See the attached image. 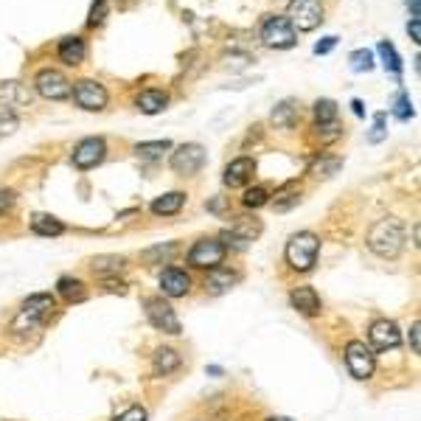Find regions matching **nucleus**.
I'll return each instance as SVG.
<instances>
[{
	"instance_id": "nucleus-1",
	"label": "nucleus",
	"mask_w": 421,
	"mask_h": 421,
	"mask_svg": "<svg viewBox=\"0 0 421 421\" xmlns=\"http://www.w3.org/2000/svg\"><path fill=\"white\" fill-rule=\"evenodd\" d=\"M365 244L379 259H396L405 247V222L399 216H382L371 225Z\"/></svg>"
},
{
	"instance_id": "nucleus-2",
	"label": "nucleus",
	"mask_w": 421,
	"mask_h": 421,
	"mask_svg": "<svg viewBox=\"0 0 421 421\" xmlns=\"http://www.w3.org/2000/svg\"><path fill=\"white\" fill-rule=\"evenodd\" d=\"M317 256H320V239L312 230L292 233L287 247H284V259L295 273H309L317 264Z\"/></svg>"
},
{
	"instance_id": "nucleus-3",
	"label": "nucleus",
	"mask_w": 421,
	"mask_h": 421,
	"mask_svg": "<svg viewBox=\"0 0 421 421\" xmlns=\"http://www.w3.org/2000/svg\"><path fill=\"white\" fill-rule=\"evenodd\" d=\"M57 309V301L54 295L48 292H37V295H28L23 309L14 317V331H34L45 317Z\"/></svg>"
},
{
	"instance_id": "nucleus-4",
	"label": "nucleus",
	"mask_w": 421,
	"mask_h": 421,
	"mask_svg": "<svg viewBox=\"0 0 421 421\" xmlns=\"http://www.w3.org/2000/svg\"><path fill=\"white\" fill-rule=\"evenodd\" d=\"M343 357H345V365H348V371H351L354 379L365 382V379L374 376V371H376V354L362 340H351L345 345V354Z\"/></svg>"
},
{
	"instance_id": "nucleus-5",
	"label": "nucleus",
	"mask_w": 421,
	"mask_h": 421,
	"mask_svg": "<svg viewBox=\"0 0 421 421\" xmlns=\"http://www.w3.org/2000/svg\"><path fill=\"white\" fill-rule=\"evenodd\" d=\"M225 256H227V247L219 239H197L191 244L186 261L197 270H216V267H222Z\"/></svg>"
},
{
	"instance_id": "nucleus-6",
	"label": "nucleus",
	"mask_w": 421,
	"mask_h": 421,
	"mask_svg": "<svg viewBox=\"0 0 421 421\" xmlns=\"http://www.w3.org/2000/svg\"><path fill=\"white\" fill-rule=\"evenodd\" d=\"M143 312H146V320H149L158 331H163V334L177 337V334L183 331L177 312H174L172 304L163 301V298H146V301H143Z\"/></svg>"
},
{
	"instance_id": "nucleus-7",
	"label": "nucleus",
	"mask_w": 421,
	"mask_h": 421,
	"mask_svg": "<svg viewBox=\"0 0 421 421\" xmlns=\"http://www.w3.org/2000/svg\"><path fill=\"white\" fill-rule=\"evenodd\" d=\"M261 42L267 48H292L298 42V34H295V25L287 20V17H267L261 23Z\"/></svg>"
},
{
	"instance_id": "nucleus-8",
	"label": "nucleus",
	"mask_w": 421,
	"mask_h": 421,
	"mask_svg": "<svg viewBox=\"0 0 421 421\" xmlns=\"http://www.w3.org/2000/svg\"><path fill=\"white\" fill-rule=\"evenodd\" d=\"M206 160H208V155H206V149L200 143H183V146H177L172 152V169L177 174H183V177L197 174L206 166Z\"/></svg>"
},
{
	"instance_id": "nucleus-9",
	"label": "nucleus",
	"mask_w": 421,
	"mask_h": 421,
	"mask_svg": "<svg viewBox=\"0 0 421 421\" xmlns=\"http://www.w3.org/2000/svg\"><path fill=\"white\" fill-rule=\"evenodd\" d=\"M287 20L292 25H298L301 31H315L323 23V6H320V0H290Z\"/></svg>"
},
{
	"instance_id": "nucleus-10",
	"label": "nucleus",
	"mask_w": 421,
	"mask_h": 421,
	"mask_svg": "<svg viewBox=\"0 0 421 421\" xmlns=\"http://www.w3.org/2000/svg\"><path fill=\"white\" fill-rule=\"evenodd\" d=\"M34 88L42 99H51V102H62V99L71 96V82L54 68H42L34 79Z\"/></svg>"
},
{
	"instance_id": "nucleus-11",
	"label": "nucleus",
	"mask_w": 421,
	"mask_h": 421,
	"mask_svg": "<svg viewBox=\"0 0 421 421\" xmlns=\"http://www.w3.org/2000/svg\"><path fill=\"white\" fill-rule=\"evenodd\" d=\"M71 93H73L76 105L82 107V109H88V112H102V109L107 107L105 85H99V82H93V79H82V82H76V85L71 88Z\"/></svg>"
},
{
	"instance_id": "nucleus-12",
	"label": "nucleus",
	"mask_w": 421,
	"mask_h": 421,
	"mask_svg": "<svg viewBox=\"0 0 421 421\" xmlns=\"http://www.w3.org/2000/svg\"><path fill=\"white\" fill-rule=\"evenodd\" d=\"M368 340H371V351H393L402 343V331L393 320H376L368 328Z\"/></svg>"
},
{
	"instance_id": "nucleus-13",
	"label": "nucleus",
	"mask_w": 421,
	"mask_h": 421,
	"mask_svg": "<svg viewBox=\"0 0 421 421\" xmlns=\"http://www.w3.org/2000/svg\"><path fill=\"white\" fill-rule=\"evenodd\" d=\"M107 155V143L105 138H85V141H79V146L73 149V166L76 169H82V172H88V169H93V166H99L102 160H105Z\"/></svg>"
},
{
	"instance_id": "nucleus-14",
	"label": "nucleus",
	"mask_w": 421,
	"mask_h": 421,
	"mask_svg": "<svg viewBox=\"0 0 421 421\" xmlns=\"http://www.w3.org/2000/svg\"><path fill=\"white\" fill-rule=\"evenodd\" d=\"M160 292L166 298H186L191 292V275L180 267H166L160 273Z\"/></svg>"
},
{
	"instance_id": "nucleus-15",
	"label": "nucleus",
	"mask_w": 421,
	"mask_h": 421,
	"mask_svg": "<svg viewBox=\"0 0 421 421\" xmlns=\"http://www.w3.org/2000/svg\"><path fill=\"white\" fill-rule=\"evenodd\" d=\"M290 304L295 312H301L304 317H317L323 312V301L315 292V287H295L290 292Z\"/></svg>"
},
{
	"instance_id": "nucleus-16",
	"label": "nucleus",
	"mask_w": 421,
	"mask_h": 421,
	"mask_svg": "<svg viewBox=\"0 0 421 421\" xmlns=\"http://www.w3.org/2000/svg\"><path fill=\"white\" fill-rule=\"evenodd\" d=\"M180 365H183V357H180V351L172 348V345H160V348L152 354V374H155V376H169V374L180 371Z\"/></svg>"
},
{
	"instance_id": "nucleus-17",
	"label": "nucleus",
	"mask_w": 421,
	"mask_h": 421,
	"mask_svg": "<svg viewBox=\"0 0 421 421\" xmlns=\"http://www.w3.org/2000/svg\"><path fill=\"white\" fill-rule=\"evenodd\" d=\"M253 169H256V163L250 158H236V160H230L225 166V177L222 180H225L227 189H242L253 177Z\"/></svg>"
},
{
	"instance_id": "nucleus-18",
	"label": "nucleus",
	"mask_w": 421,
	"mask_h": 421,
	"mask_svg": "<svg viewBox=\"0 0 421 421\" xmlns=\"http://www.w3.org/2000/svg\"><path fill=\"white\" fill-rule=\"evenodd\" d=\"M31 90L23 82H3L0 85V107L6 109H20V107L31 105Z\"/></svg>"
},
{
	"instance_id": "nucleus-19",
	"label": "nucleus",
	"mask_w": 421,
	"mask_h": 421,
	"mask_svg": "<svg viewBox=\"0 0 421 421\" xmlns=\"http://www.w3.org/2000/svg\"><path fill=\"white\" fill-rule=\"evenodd\" d=\"M242 281V275L236 270H227V267H216V270H208V278H206V290L210 295H225L230 292L236 284Z\"/></svg>"
},
{
	"instance_id": "nucleus-20",
	"label": "nucleus",
	"mask_w": 421,
	"mask_h": 421,
	"mask_svg": "<svg viewBox=\"0 0 421 421\" xmlns=\"http://www.w3.org/2000/svg\"><path fill=\"white\" fill-rule=\"evenodd\" d=\"M270 121H273L275 129H292V126L301 121V105H298L295 99H284L281 105L273 107Z\"/></svg>"
},
{
	"instance_id": "nucleus-21",
	"label": "nucleus",
	"mask_w": 421,
	"mask_h": 421,
	"mask_svg": "<svg viewBox=\"0 0 421 421\" xmlns=\"http://www.w3.org/2000/svg\"><path fill=\"white\" fill-rule=\"evenodd\" d=\"M186 200H189V197H186L183 191H166V194H160L158 200H152L149 210H152L155 216H174V213L183 210Z\"/></svg>"
},
{
	"instance_id": "nucleus-22",
	"label": "nucleus",
	"mask_w": 421,
	"mask_h": 421,
	"mask_svg": "<svg viewBox=\"0 0 421 421\" xmlns=\"http://www.w3.org/2000/svg\"><path fill=\"white\" fill-rule=\"evenodd\" d=\"M85 54H88V45H85L82 37H65V40L59 42V59H62L65 65H71V68L82 65V62H85Z\"/></svg>"
},
{
	"instance_id": "nucleus-23",
	"label": "nucleus",
	"mask_w": 421,
	"mask_h": 421,
	"mask_svg": "<svg viewBox=\"0 0 421 421\" xmlns=\"http://www.w3.org/2000/svg\"><path fill=\"white\" fill-rule=\"evenodd\" d=\"M57 292H59V298H65L68 304H82V301L88 298L85 281H79V278H73V275H62V278L57 281Z\"/></svg>"
},
{
	"instance_id": "nucleus-24",
	"label": "nucleus",
	"mask_w": 421,
	"mask_h": 421,
	"mask_svg": "<svg viewBox=\"0 0 421 421\" xmlns=\"http://www.w3.org/2000/svg\"><path fill=\"white\" fill-rule=\"evenodd\" d=\"M227 233H233L236 239H242V242H247V244H250L253 239H259V236H261V222H259L256 216H236Z\"/></svg>"
},
{
	"instance_id": "nucleus-25",
	"label": "nucleus",
	"mask_w": 421,
	"mask_h": 421,
	"mask_svg": "<svg viewBox=\"0 0 421 421\" xmlns=\"http://www.w3.org/2000/svg\"><path fill=\"white\" fill-rule=\"evenodd\" d=\"M31 230L37 236H62L65 225H62V219H57L51 213H31Z\"/></svg>"
},
{
	"instance_id": "nucleus-26",
	"label": "nucleus",
	"mask_w": 421,
	"mask_h": 421,
	"mask_svg": "<svg viewBox=\"0 0 421 421\" xmlns=\"http://www.w3.org/2000/svg\"><path fill=\"white\" fill-rule=\"evenodd\" d=\"M169 105V96L163 93V90H143V93H138V99H135V107L141 109V112H146V115H155V112H160V109H166Z\"/></svg>"
},
{
	"instance_id": "nucleus-27",
	"label": "nucleus",
	"mask_w": 421,
	"mask_h": 421,
	"mask_svg": "<svg viewBox=\"0 0 421 421\" xmlns=\"http://www.w3.org/2000/svg\"><path fill=\"white\" fill-rule=\"evenodd\" d=\"M90 267H93V273L99 278H107V275H118L126 267V259L124 256H96L90 261Z\"/></svg>"
},
{
	"instance_id": "nucleus-28",
	"label": "nucleus",
	"mask_w": 421,
	"mask_h": 421,
	"mask_svg": "<svg viewBox=\"0 0 421 421\" xmlns=\"http://www.w3.org/2000/svg\"><path fill=\"white\" fill-rule=\"evenodd\" d=\"M340 169H343V158H326V155H320L315 163L309 166V174H312V177H320V180H328V177H334Z\"/></svg>"
},
{
	"instance_id": "nucleus-29",
	"label": "nucleus",
	"mask_w": 421,
	"mask_h": 421,
	"mask_svg": "<svg viewBox=\"0 0 421 421\" xmlns=\"http://www.w3.org/2000/svg\"><path fill=\"white\" fill-rule=\"evenodd\" d=\"M174 253H177V242H166V244H158V247H149V250H143V261L146 264H169L172 259H174Z\"/></svg>"
},
{
	"instance_id": "nucleus-30",
	"label": "nucleus",
	"mask_w": 421,
	"mask_h": 421,
	"mask_svg": "<svg viewBox=\"0 0 421 421\" xmlns=\"http://www.w3.org/2000/svg\"><path fill=\"white\" fill-rule=\"evenodd\" d=\"M172 149V141H143V143H135V155L143 158V160H158L163 158V152Z\"/></svg>"
},
{
	"instance_id": "nucleus-31",
	"label": "nucleus",
	"mask_w": 421,
	"mask_h": 421,
	"mask_svg": "<svg viewBox=\"0 0 421 421\" xmlns=\"http://www.w3.org/2000/svg\"><path fill=\"white\" fill-rule=\"evenodd\" d=\"M376 51H379V57H382V65H385L391 73H402V57L396 54V48H393L388 40H382V42L376 45Z\"/></svg>"
},
{
	"instance_id": "nucleus-32",
	"label": "nucleus",
	"mask_w": 421,
	"mask_h": 421,
	"mask_svg": "<svg viewBox=\"0 0 421 421\" xmlns=\"http://www.w3.org/2000/svg\"><path fill=\"white\" fill-rule=\"evenodd\" d=\"M312 112H315V124L337 121V105H334L331 99H317L315 107H312Z\"/></svg>"
},
{
	"instance_id": "nucleus-33",
	"label": "nucleus",
	"mask_w": 421,
	"mask_h": 421,
	"mask_svg": "<svg viewBox=\"0 0 421 421\" xmlns=\"http://www.w3.org/2000/svg\"><path fill=\"white\" fill-rule=\"evenodd\" d=\"M292 189H295V183H287V186L275 194V210H290L292 206H298L301 191H292Z\"/></svg>"
},
{
	"instance_id": "nucleus-34",
	"label": "nucleus",
	"mask_w": 421,
	"mask_h": 421,
	"mask_svg": "<svg viewBox=\"0 0 421 421\" xmlns=\"http://www.w3.org/2000/svg\"><path fill=\"white\" fill-rule=\"evenodd\" d=\"M244 208H261V206H267L270 203V194H267V189L264 186H253V189H247L244 191Z\"/></svg>"
},
{
	"instance_id": "nucleus-35",
	"label": "nucleus",
	"mask_w": 421,
	"mask_h": 421,
	"mask_svg": "<svg viewBox=\"0 0 421 421\" xmlns=\"http://www.w3.org/2000/svg\"><path fill=\"white\" fill-rule=\"evenodd\" d=\"M343 135V126L337 121H328V124H315V138L320 143H331Z\"/></svg>"
},
{
	"instance_id": "nucleus-36",
	"label": "nucleus",
	"mask_w": 421,
	"mask_h": 421,
	"mask_svg": "<svg viewBox=\"0 0 421 421\" xmlns=\"http://www.w3.org/2000/svg\"><path fill=\"white\" fill-rule=\"evenodd\" d=\"M348 62H351V68L357 71V73H368L371 68H374V54L368 51V48H360V51H354L351 57H348Z\"/></svg>"
},
{
	"instance_id": "nucleus-37",
	"label": "nucleus",
	"mask_w": 421,
	"mask_h": 421,
	"mask_svg": "<svg viewBox=\"0 0 421 421\" xmlns=\"http://www.w3.org/2000/svg\"><path fill=\"white\" fill-rule=\"evenodd\" d=\"M393 115H396L399 121H410V118L416 115V109H413V102H410V96H408L405 90H399V96H396V107H393Z\"/></svg>"
},
{
	"instance_id": "nucleus-38",
	"label": "nucleus",
	"mask_w": 421,
	"mask_h": 421,
	"mask_svg": "<svg viewBox=\"0 0 421 421\" xmlns=\"http://www.w3.org/2000/svg\"><path fill=\"white\" fill-rule=\"evenodd\" d=\"M107 17V0H93V6H90V14H88V25H102Z\"/></svg>"
},
{
	"instance_id": "nucleus-39",
	"label": "nucleus",
	"mask_w": 421,
	"mask_h": 421,
	"mask_svg": "<svg viewBox=\"0 0 421 421\" xmlns=\"http://www.w3.org/2000/svg\"><path fill=\"white\" fill-rule=\"evenodd\" d=\"M385 135H388V129H385V112H376L374 115V129L368 132V141L371 143H379V141H385Z\"/></svg>"
},
{
	"instance_id": "nucleus-40",
	"label": "nucleus",
	"mask_w": 421,
	"mask_h": 421,
	"mask_svg": "<svg viewBox=\"0 0 421 421\" xmlns=\"http://www.w3.org/2000/svg\"><path fill=\"white\" fill-rule=\"evenodd\" d=\"M149 419V413H146V408H141V405H132V408H126L124 413H118L112 421H146Z\"/></svg>"
},
{
	"instance_id": "nucleus-41",
	"label": "nucleus",
	"mask_w": 421,
	"mask_h": 421,
	"mask_svg": "<svg viewBox=\"0 0 421 421\" xmlns=\"http://www.w3.org/2000/svg\"><path fill=\"white\" fill-rule=\"evenodd\" d=\"M102 287H105V292H112V295H126V281H121L118 275L102 278Z\"/></svg>"
},
{
	"instance_id": "nucleus-42",
	"label": "nucleus",
	"mask_w": 421,
	"mask_h": 421,
	"mask_svg": "<svg viewBox=\"0 0 421 421\" xmlns=\"http://www.w3.org/2000/svg\"><path fill=\"white\" fill-rule=\"evenodd\" d=\"M408 343H410V351L413 354H421V320H413L410 334H408Z\"/></svg>"
},
{
	"instance_id": "nucleus-43",
	"label": "nucleus",
	"mask_w": 421,
	"mask_h": 421,
	"mask_svg": "<svg viewBox=\"0 0 421 421\" xmlns=\"http://www.w3.org/2000/svg\"><path fill=\"white\" fill-rule=\"evenodd\" d=\"M17 124H20V121H17L14 115H6V112H3V115H0V135H11V132L17 129Z\"/></svg>"
},
{
	"instance_id": "nucleus-44",
	"label": "nucleus",
	"mask_w": 421,
	"mask_h": 421,
	"mask_svg": "<svg viewBox=\"0 0 421 421\" xmlns=\"http://www.w3.org/2000/svg\"><path fill=\"white\" fill-rule=\"evenodd\" d=\"M14 200H17V194L11 189H0V213H6V210L11 208Z\"/></svg>"
},
{
	"instance_id": "nucleus-45",
	"label": "nucleus",
	"mask_w": 421,
	"mask_h": 421,
	"mask_svg": "<svg viewBox=\"0 0 421 421\" xmlns=\"http://www.w3.org/2000/svg\"><path fill=\"white\" fill-rule=\"evenodd\" d=\"M334 45H337V37H323V42H317L315 45V54L317 57H320V54H328Z\"/></svg>"
},
{
	"instance_id": "nucleus-46",
	"label": "nucleus",
	"mask_w": 421,
	"mask_h": 421,
	"mask_svg": "<svg viewBox=\"0 0 421 421\" xmlns=\"http://www.w3.org/2000/svg\"><path fill=\"white\" fill-rule=\"evenodd\" d=\"M408 34H410V40H413V42H419L421 40V23L419 20H410V23H408Z\"/></svg>"
},
{
	"instance_id": "nucleus-47",
	"label": "nucleus",
	"mask_w": 421,
	"mask_h": 421,
	"mask_svg": "<svg viewBox=\"0 0 421 421\" xmlns=\"http://www.w3.org/2000/svg\"><path fill=\"white\" fill-rule=\"evenodd\" d=\"M206 208H208L210 213H222V210H225V200H222V197H216V200H210Z\"/></svg>"
},
{
	"instance_id": "nucleus-48",
	"label": "nucleus",
	"mask_w": 421,
	"mask_h": 421,
	"mask_svg": "<svg viewBox=\"0 0 421 421\" xmlns=\"http://www.w3.org/2000/svg\"><path fill=\"white\" fill-rule=\"evenodd\" d=\"M408 8H410V20H419V14H421V0H408Z\"/></svg>"
},
{
	"instance_id": "nucleus-49",
	"label": "nucleus",
	"mask_w": 421,
	"mask_h": 421,
	"mask_svg": "<svg viewBox=\"0 0 421 421\" xmlns=\"http://www.w3.org/2000/svg\"><path fill=\"white\" fill-rule=\"evenodd\" d=\"M351 107H354V115H357V118H362V115H365V107H362V102H360V99H354V102H351Z\"/></svg>"
},
{
	"instance_id": "nucleus-50",
	"label": "nucleus",
	"mask_w": 421,
	"mask_h": 421,
	"mask_svg": "<svg viewBox=\"0 0 421 421\" xmlns=\"http://www.w3.org/2000/svg\"><path fill=\"white\" fill-rule=\"evenodd\" d=\"M206 371H208L210 376H222V368H219V365H208Z\"/></svg>"
},
{
	"instance_id": "nucleus-51",
	"label": "nucleus",
	"mask_w": 421,
	"mask_h": 421,
	"mask_svg": "<svg viewBox=\"0 0 421 421\" xmlns=\"http://www.w3.org/2000/svg\"><path fill=\"white\" fill-rule=\"evenodd\" d=\"M267 421H292V419H290V416H270Z\"/></svg>"
}]
</instances>
